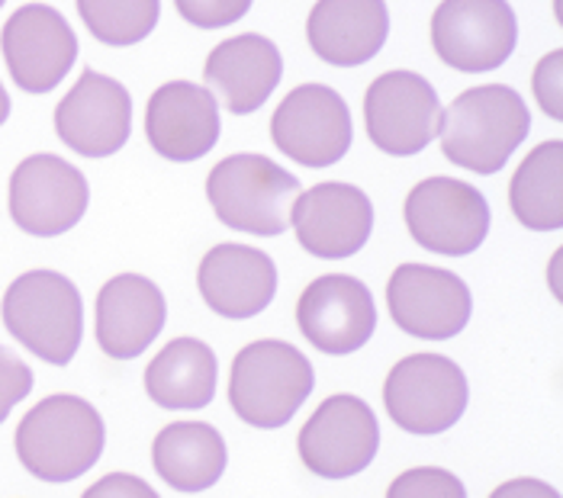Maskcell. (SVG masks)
I'll list each match as a JSON object with an SVG mask.
<instances>
[{
  "instance_id": "cell-1",
  "label": "cell",
  "mask_w": 563,
  "mask_h": 498,
  "mask_svg": "<svg viewBox=\"0 0 563 498\" xmlns=\"http://www.w3.org/2000/svg\"><path fill=\"white\" fill-rule=\"evenodd\" d=\"M531 132V113L519 90L506 84L471 87L441 113V152L471 174L503 170Z\"/></svg>"
},
{
  "instance_id": "cell-2",
  "label": "cell",
  "mask_w": 563,
  "mask_h": 498,
  "mask_svg": "<svg viewBox=\"0 0 563 498\" xmlns=\"http://www.w3.org/2000/svg\"><path fill=\"white\" fill-rule=\"evenodd\" d=\"M16 457L43 483H71L97 466L107 444L103 418L81 396H48L16 428Z\"/></svg>"
},
{
  "instance_id": "cell-3",
  "label": "cell",
  "mask_w": 563,
  "mask_h": 498,
  "mask_svg": "<svg viewBox=\"0 0 563 498\" xmlns=\"http://www.w3.org/2000/svg\"><path fill=\"white\" fill-rule=\"evenodd\" d=\"M3 325L30 354L68 367L85 337V302L78 287L58 270H30L16 277L0 306Z\"/></svg>"
},
{
  "instance_id": "cell-4",
  "label": "cell",
  "mask_w": 563,
  "mask_h": 498,
  "mask_svg": "<svg viewBox=\"0 0 563 498\" xmlns=\"http://www.w3.org/2000/svg\"><path fill=\"white\" fill-rule=\"evenodd\" d=\"M316 374L294 344L267 337L242 347L232 361L229 402L245 424L274 431L284 428L312 396Z\"/></svg>"
},
{
  "instance_id": "cell-5",
  "label": "cell",
  "mask_w": 563,
  "mask_h": 498,
  "mask_svg": "<svg viewBox=\"0 0 563 498\" xmlns=\"http://www.w3.org/2000/svg\"><path fill=\"white\" fill-rule=\"evenodd\" d=\"M300 180L264 155H229L207 177V200L225 229L274 239L287 232Z\"/></svg>"
},
{
  "instance_id": "cell-6",
  "label": "cell",
  "mask_w": 563,
  "mask_h": 498,
  "mask_svg": "<svg viewBox=\"0 0 563 498\" xmlns=\"http://www.w3.org/2000/svg\"><path fill=\"white\" fill-rule=\"evenodd\" d=\"M471 402V386L464 370L441 354L402 357L384 383L387 416L409 434L451 431Z\"/></svg>"
},
{
  "instance_id": "cell-7",
  "label": "cell",
  "mask_w": 563,
  "mask_h": 498,
  "mask_svg": "<svg viewBox=\"0 0 563 498\" xmlns=\"http://www.w3.org/2000/svg\"><path fill=\"white\" fill-rule=\"evenodd\" d=\"M432 45L454 71H496L519 45L516 10L509 0H441L432 16Z\"/></svg>"
},
{
  "instance_id": "cell-8",
  "label": "cell",
  "mask_w": 563,
  "mask_h": 498,
  "mask_svg": "<svg viewBox=\"0 0 563 498\" xmlns=\"http://www.w3.org/2000/svg\"><path fill=\"white\" fill-rule=\"evenodd\" d=\"M406 225L416 245L444 257H464L489 235V203L457 177H429L406 197Z\"/></svg>"
},
{
  "instance_id": "cell-9",
  "label": "cell",
  "mask_w": 563,
  "mask_h": 498,
  "mask_svg": "<svg viewBox=\"0 0 563 498\" xmlns=\"http://www.w3.org/2000/svg\"><path fill=\"white\" fill-rule=\"evenodd\" d=\"M271 139L297 165H339L351 148V113L345 97L325 84L294 87L274 110Z\"/></svg>"
},
{
  "instance_id": "cell-10",
  "label": "cell",
  "mask_w": 563,
  "mask_h": 498,
  "mask_svg": "<svg viewBox=\"0 0 563 498\" xmlns=\"http://www.w3.org/2000/svg\"><path fill=\"white\" fill-rule=\"evenodd\" d=\"M441 100L416 71H387L364 93L367 139L393 158H409L429 148L441 129Z\"/></svg>"
},
{
  "instance_id": "cell-11",
  "label": "cell",
  "mask_w": 563,
  "mask_h": 498,
  "mask_svg": "<svg viewBox=\"0 0 563 498\" xmlns=\"http://www.w3.org/2000/svg\"><path fill=\"white\" fill-rule=\"evenodd\" d=\"M300 460L322 479H351L371 466L380 447V424L357 396H329L300 431Z\"/></svg>"
},
{
  "instance_id": "cell-12",
  "label": "cell",
  "mask_w": 563,
  "mask_h": 498,
  "mask_svg": "<svg viewBox=\"0 0 563 498\" xmlns=\"http://www.w3.org/2000/svg\"><path fill=\"white\" fill-rule=\"evenodd\" d=\"M90 203L87 177L58 155H30L10 177V215L36 239L71 232Z\"/></svg>"
},
{
  "instance_id": "cell-13",
  "label": "cell",
  "mask_w": 563,
  "mask_h": 498,
  "mask_svg": "<svg viewBox=\"0 0 563 498\" xmlns=\"http://www.w3.org/2000/svg\"><path fill=\"white\" fill-rule=\"evenodd\" d=\"M3 62L13 84L26 93H48L78 62V36L48 3L20 7L0 33Z\"/></svg>"
},
{
  "instance_id": "cell-14",
  "label": "cell",
  "mask_w": 563,
  "mask_h": 498,
  "mask_svg": "<svg viewBox=\"0 0 563 498\" xmlns=\"http://www.w3.org/2000/svg\"><path fill=\"white\" fill-rule=\"evenodd\" d=\"M387 306L396 329L426 341H448L467 329L474 296L451 270L432 264H399L387 284Z\"/></svg>"
},
{
  "instance_id": "cell-15",
  "label": "cell",
  "mask_w": 563,
  "mask_h": 498,
  "mask_svg": "<svg viewBox=\"0 0 563 498\" xmlns=\"http://www.w3.org/2000/svg\"><path fill=\"white\" fill-rule=\"evenodd\" d=\"M58 139L81 158L117 155L132 132V97L117 78L85 68L55 107Z\"/></svg>"
},
{
  "instance_id": "cell-16",
  "label": "cell",
  "mask_w": 563,
  "mask_h": 498,
  "mask_svg": "<svg viewBox=\"0 0 563 498\" xmlns=\"http://www.w3.org/2000/svg\"><path fill=\"white\" fill-rule=\"evenodd\" d=\"M297 325L316 351L345 357L371 341L377 329V306L357 277L322 274L297 302Z\"/></svg>"
},
{
  "instance_id": "cell-17",
  "label": "cell",
  "mask_w": 563,
  "mask_h": 498,
  "mask_svg": "<svg viewBox=\"0 0 563 498\" xmlns=\"http://www.w3.org/2000/svg\"><path fill=\"white\" fill-rule=\"evenodd\" d=\"M290 225L312 257L339 261L367 245L374 232L371 197L354 184H316L290 207Z\"/></svg>"
},
{
  "instance_id": "cell-18",
  "label": "cell",
  "mask_w": 563,
  "mask_h": 498,
  "mask_svg": "<svg viewBox=\"0 0 563 498\" xmlns=\"http://www.w3.org/2000/svg\"><path fill=\"white\" fill-rule=\"evenodd\" d=\"M145 135L152 148L168 162H197L219 142L217 97L190 81L162 84L148 97Z\"/></svg>"
},
{
  "instance_id": "cell-19",
  "label": "cell",
  "mask_w": 563,
  "mask_h": 498,
  "mask_svg": "<svg viewBox=\"0 0 563 498\" xmlns=\"http://www.w3.org/2000/svg\"><path fill=\"white\" fill-rule=\"evenodd\" d=\"M168 302L158 284L139 274L107 280L97 296V344L113 361H135L162 334Z\"/></svg>"
},
{
  "instance_id": "cell-20",
  "label": "cell",
  "mask_w": 563,
  "mask_h": 498,
  "mask_svg": "<svg viewBox=\"0 0 563 498\" xmlns=\"http://www.w3.org/2000/svg\"><path fill=\"white\" fill-rule=\"evenodd\" d=\"M284 78L280 48L258 33H242L235 40L219 42L207 58L203 81L229 113L249 117L267 103Z\"/></svg>"
},
{
  "instance_id": "cell-21",
  "label": "cell",
  "mask_w": 563,
  "mask_h": 498,
  "mask_svg": "<svg viewBox=\"0 0 563 498\" xmlns=\"http://www.w3.org/2000/svg\"><path fill=\"white\" fill-rule=\"evenodd\" d=\"M387 36V0H319L306 20V40L332 68H357L377 58Z\"/></svg>"
},
{
  "instance_id": "cell-22",
  "label": "cell",
  "mask_w": 563,
  "mask_h": 498,
  "mask_svg": "<svg viewBox=\"0 0 563 498\" xmlns=\"http://www.w3.org/2000/svg\"><path fill=\"white\" fill-rule=\"evenodd\" d=\"M203 302L222 319H255L277 292V267L258 248L217 245L207 251L197 270Z\"/></svg>"
},
{
  "instance_id": "cell-23",
  "label": "cell",
  "mask_w": 563,
  "mask_h": 498,
  "mask_svg": "<svg viewBox=\"0 0 563 498\" xmlns=\"http://www.w3.org/2000/svg\"><path fill=\"white\" fill-rule=\"evenodd\" d=\"M219 361L200 337L165 344L145 370V392L162 409H207L217 396Z\"/></svg>"
},
{
  "instance_id": "cell-24",
  "label": "cell",
  "mask_w": 563,
  "mask_h": 498,
  "mask_svg": "<svg viewBox=\"0 0 563 498\" xmlns=\"http://www.w3.org/2000/svg\"><path fill=\"white\" fill-rule=\"evenodd\" d=\"M155 473L177 493H207L225 473V441L213 424L174 421L152 444Z\"/></svg>"
},
{
  "instance_id": "cell-25",
  "label": "cell",
  "mask_w": 563,
  "mask_h": 498,
  "mask_svg": "<svg viewBox=\"0 0 563 498\" xmlns=\"http://www.w3.org/2000/svg\"><path fill=\"white\" fill-rule=\"evenodd\" d=\"M509 207L531 232L563 229V142L551 139L531 148L509 184Z\"/></svg>"
},
{
  "instance_id": "cell-26",
  "label": "cell",
  "mask_w": 563,
  "mask_h": 498,
  "mask_svg": "<svg viewBox=\"0 0 563 498\" xmlns=\"http://www.w3.org/2000/svg\"><path fill=\"white\" fill-rule=\"evenodd\" d=\"M78 13L93 40L126 48L152 36L162 20V0H78Z\"/></svg>"
},
{
  "instance_id": "cell-27",
  "label": "cell",
  "mask_w": 563,
  "mask_h": 498,
  "mask_svg": "<svg viewBox=\"0 0 563 498\" xmlns=\"http://www.w3.org/2000/svg\"><path fill=\"white\" fill-rule=\"evenodd\" d=\"M387 498H467V486L441 466H416L393 479Z\"/></svg>"
},
{
  "instance_id": "cell-28",
  "label": "cell",
  "mask_w": 563,
  "mask_h": 498,
  "mask_svg": "<svg viewBox=\"0 0 563 498\" xmlns=\"http://www.w3.org/2000/svg\"><path fill=\"white\" fill-rule=\"evenodd\" d=\"M255 0H174L177 13L197 30H222L239 23Z\"/></svg>"
},
{
  "instance_id": "cell-29",
  "label": "cell",
  "mask_w": 563,
  "mask_h": 498,
  "mask_svg": "<svg viewBox=\"0 0 563 498\" xmlns=\"http://www.w3.org/2000/svg\"><path fill=\"white\" fill-rule=\"evenodd\" d=\"M531 87H534L538 107H541L554 123H561L563 120V52L561 48L548 52V55L538 62L534 78H531Z\"/></svg>"
},
{
  "instance_id": "cell-30",
  "label": "cell",
  "mask_w": 563,
  "mask_h": 498,
  "mask_svg": "<svg viewBox=\"0 0 563 498\" xmlns=\"http://www.w3.org/2000/svg\"><path fill=\"white\" fill-rule=\"evenodd\" d=\"M33 389V370L0 344V424L13 412V406H20Z\"/></svg>"
},
{
  "instance_id": "cell-31",
  "label": "cell",
  "mask_w": 563,
  "mask_h": 498,
  "mask_svg": "<svg viewBox=\"0 0 563 498\" xmlns=\"http://www.w3.org/2000/svg\"><path fill=\"white\" fill-rule=\"evenodd\" d=\"M81 498H158V493L130 473H110L103 479H97Z\"/></svg>"
},
{
  "instance_id": "cell-32",
  "label": "cell",
  "mask_w": 563,
  "mask_h": 498,
  "mask_svg": "<svg viewBox=\"0 0 563 498\" xmlns=\"http://www.w3.org/2000/svg\"><path fill=\"white\" fill-rule=\"evenodd\" d=\"M489 498H561V493L541 479H512V483H503L499 489H493Z\"/></svg>"
},
{
  "instance_id": "cell-33",
  "label": "cell",
  "mask_w": 563,
  "mask_h": 498,
  "mask_svg": "<svg viewBox=\"0 0 563 498\" xmlns=\"http://www.w3.org/2000/svg\"><path fill=\"white\" fill-rule=\"evenodd\" d=\"M7 117H10V97H7V90L0 84V125L7 123Z\"/></svg>"
},
{
  "instance_id": "cell-34",
  "label": "cell",
  "mask_w": 563,
  "mask_h": 498,
  "mask_svg": "<svg viewBox=\"0 0 563 498\" xmlns=\"http://www.w3.org/2000/svg\"><path fill=\"white\" fill-rule=\"evenodd\" d=\"M3 3H7V0H0V7H3Z\"/></svg>"
}]
</instances>
